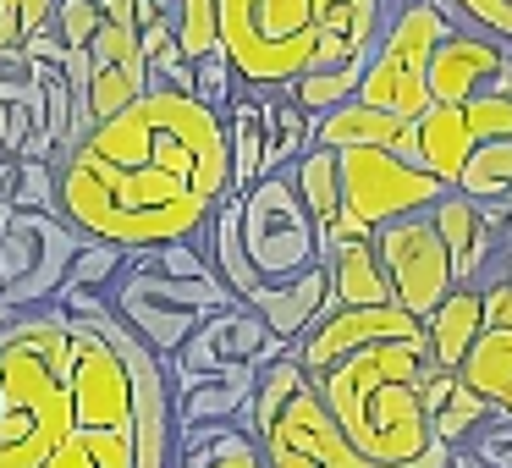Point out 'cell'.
I'll use <instances>...</instances> for the list:
<instances>
[{"mask_svg": "<svg viewBox=\"0 0 512 468\" xmlns=\"http://www.w3.org/2000/svg\"><path fill=\"white\" fill-rule=\"evenodd\" d=\"M56 171V215H67L83 237L116 243L127 254L193 243L210 232L215 210L237 199L226 111L166 83L83 133L56 160Z\"/></svg>", "mask_w": 512, "mask_h": 468, "instance_id": "obj_1", "label": "cell"}, {"mask_svg": "<svg viewBox=\"0 0 512 468\" xmlns=\"http://www.w3.org/2000/svg\"><path fill=\"white\" fill-rule=\"evenodd\" d=\"M430 369V347L424 336H413V342H375L320 375L325 402L364 463H457V446H446L430 424Z\"/></svg>", "mask_w": 512, "mask_h": 468, "instance_id": "obj_2", "label": "cell"}, {"mask_svg": "<svg viewBox=\"0 0 512 468\" xmlns=\"http://www.w3.org/2000/svg\"><path fill=\"white\" fill-rule=\"evenodd\" d=\"M72 331L61 303L0 325V468H45L78 430Z\"/></svg>", "mask_w": 512, "mask_h": 468, "instance_id": "obj_3", "label": "cell"}, {"mask_svg": "<svg viewBox=\"0 0 512 468\" xmlns=\"http://www.w3.org/2000/svg\"><path fill=\"white\" fill-rule=\"evenodd\" d=\"M254 441L265 452V468H375L347 446L320 380L303 369L298 347L270 358L259 369V397H254Z\"/></svg>", "mask_w": 512, "mask_h": 468, "instance_id": "obj_4", "label": "cell"}, {"mask_svg": "<svg viewBox=\"0 0 512 468\" xmlns=\"http://www.w3.org/2000/svg\"><path fill=\"white\" fill-rule=\"evenodd\" d=\"M221 50L248 94H287L320 67V0H221Z\"/></svg>", "mask_w": 512, "mask_h": 468, "instance_id": "obj_5", "label": "cell"}, {"mask_svg": "<svg viewBox=\"0 0 512 468\" xmlns=\"http://www.w3.org/2000/svg\"><path fill=\"white\" fill-rule=\"evenodd\" d=\"M457 28V17L435 0H397L391 6V23L380 34L375 56H369L364 89L358 100L375 105V111L408 116V122H424L430 116V67L435 50L446 45V34Z\"/></svg>", "mask_w": 512, "mask_h": 468, "instance_id": "obj_6", "label": "cell"}, {"mask_svg": "<svg viewBox=\"0 0 512 468\" xmlns=\"http://www.w3.org/2000/svg\"><path fill=\"white\" fill-rule=\"evenodd\" d=\"M232 303H243V298H237V292L226 287L221 276H210V281L160 276V270L144 265L138 254H133L127 276L116 281V292H111L116 320H122L127 331H133L138 342L149 347V353L166 358V364L204 331V320H210V314L232 309Z\"/></svg>", "mask_w": 512, "mask_h": 468, "instance_id": "obj_7", "label": "cell"}, {"mask_svg": "<svg viewBox=\"0 0 512 468\" xmlns=\"http://www.w3.org/2000/svg\"><path fill=\"white\" fill-rule=\"evenodd\" d=\"M89 237L56 210L0 204V309H50L67 287V270Z\"/></svg>", "mask_w": 512, "mask_h": 468, "instance_id": "obj_8", "label": "cell"}, {"mask_svg": "<svg viewBox=\"0 0 512 468\" xmlns=\"http://www.w3.org/2000/svg\"><path fill=\"white\" fill-rule=\"evenodd\" d=\"M243 243L265 287H287V281L309 276L314 265H325L320 226L287 171H270L265 182L243 193Z\"/></svg>", "mask_w": 512, "mask_h": 468, "instance_id": "obj_9", "label": "cell"}, {"mask_svg": "<svg viewBox=\"0 0 512 468\" xmlns=\"http://www.w3.org/2000/svg\"><path fill=\"white\" fill-rule=\"evenodd\" d=\"M446 182L435 177L424 160L391 155V149H342V199L347 221H358L364 232L402 221V215H424L446 199Z\"/></svg>", "mask_w": 512, "mask_h": 468, "instance_id": "obj_10", "label": "cell"}, {"mask_svg": "<svg viewBox=\"0 0 512 468\" xmlns=\"http://www.w3.org/2000/svg\"><path fill=\"white\" fill-rule=\"evenodd\" d=\"M375 248H380V265H386V276H391V298H397L408 314H419V320H430V314L457 292L452 254H446L430 210L380 226Z\"/></svg>", "mask_w": 512, "mask_h": 468, "instance_id": "obj_11", "label": "cell"}, {"mask_svg": "<svg viewBox=\"0 0 512 468\" xmlns=\"http://www.w3.org/2000/svg\"><path fill=\"white\" fill-rule=\"evenodd\" d=\"M419 138H424V166L446 188H457V177H463L479 144L512 138V89H490L468 105H430V116L419 122Z\"/></svg>", "mask_w": 512, "mask_h": 468, "instance_id": "obj_12", "label": "cell"}, {"mask_svg": "<svg viewBox=\"0 0 512 468\" xmlns=\"http://www.w3.org/2000/svg\"><path fill=\"white\" fill-rule=\"evenodd\" d=\"M149 89H155V72L144 61V34L105 17L100 39L89 45V100L78 111V138L94 133L100 122H111V116H122L127 105H138Z\"/></svg>", "mask_w": 512, "mask_h": 468, "instance_id": "obj_13", "label": "cell"}, {"mask_svg": "<svg viewBox=\"0 0 512 468\" xmlns=\"http://www.w3.org/2000/svg\"><path fill=\"white\" fill-rule=\"evenodd\" d=\"M281 353H287V342L270 331L265 314H259L254 303H232V309L210 314L204 331L193 336L177 358H171V380L221 375V369H248V364L265 369L270 358H281Z\"/></svg>", "mask_w": 512, "mask_h": 468, "instance_id": "obj_14", "label": "cell"}, {"mask_svg": "<svg viewBox=\"0 0 512 468\" xmlns=\"http://www.w3.org/2000/svg\"><path fill=\"white\" fill-rule=\"evenodd\" d=\"M435 232H441L446 254H452L457 270V287H485L490 276H501L512 259V232H507V215L485 210V204L463 199V193H446L441 204L430 210Z\"/></svg>", "mask_w": 512, "mask_h": 468, "instance_id": "obj_15", "label": "cell"}, {"mask_svg": "<svg viewBox=\"0 0 512 468\" xmlns=\"http://www.w3.org/2000/svg\"><path fill=\"white\" fill-rule=\"evenodd\" d=\"M413 336H424V320H419V314H408L402 303H375V309H331L298 342V358H303V369L320 380L325 369H336L342 358L364 353V347H375V342H413Z\"/></svg>", "mask_w": 512, "mask_h": 468, "instance_id": "obj_16", "label": "cell"}, {"mask_svg": "<svg viewBox=\"0 0 512 468\" xmlns=\"http://www.w3.org/2000/svg\"><path fill=\"white\" fill-rule=\"evenodd\" d=\"M490 89H512V45L490 39L485 28L457 23L430 67V100L435 105H468Z\"/></svg>", "mask_w": 512, "mask_h": 468, "instance_id": "obj_17", "label": "cell"}, {"mask_svg": "<svg viewBox=\"0 0 512 468\" xmlns=\"http://www.w3.org/2000/svg\"><path fill=\"white\" fill-rule=\"evenodd\" d=\"M254 397H259V369H221V375H193L177 380V430H215V424H254Z\"/></svg>", "mask_w": 512, "mask_h": 468, "instance_id": "obj_18", "label": "cell"}, {"mask_svg": "<svg viewBox=\"0 0 512 468\" xmlns=\"http://www.w3.org/2000/svg\"><path fill=\"white\" fill-rule=\"evenodd\" d=\"M314 144L320 149H391V155H408V160H424V138H419V122L408 116H391V111H375L364 100H347L342 111L320 116L314 122Z\"/></svg>", "mask_w": 512, "mask_h": 468, "instance_id": "obj_19", "label": "cell"}, {"mask_svg": "<svg viewBox=\"0 0 512 468\" xmlns=\"http://www.w3.org/2000/svg\"><path fill=\"white\" fill-rule=\"evenodd\" d=\"M254 309L270 320V331L281 336L287 347H298L303 336L314 331V325L325 320V314L336 309L331 303V270L325 265H314L309 276H298V281H287V287H265L254 298Z\"/></svg>", "mask_w": 512, "mask_h": 468, "instance_id": "obj_20", "label": "cell"}, {"mask_svg": "<svg viewBox=\"0 0 512 468\" xmlns=\"http://www.w3.org/2000/svg\"><path fill=\"white\" fill-rule=\"evenodd\" d=\"M325 270H331V303L336 309H375V303H397L391 298V276L380 265L375 237H353V243L325 248Z\"/></svg>", "mask_w": 512, "mask_h": 468, "instance_id": "obj_21", "label": "cell"}, {"mask_svg": "<svg viewBox=\"0 0 512 468\" xmlns=\"http://www.w3.org/2000/svg\"><path fill=\"white\" fill-rule=\"evenodd\" d=\"M485 336V287H457L441 309L424 320V347H430L435 369H463L474 342Z\"/></svg>", "mask_w": 512, "mask_h": 468, "instance_id": "obj_22", "label": "cell"}, {"mask_svg": "<svg viewBox=\"0 0 512 468\" xmlns=\"http://www.w3.org/2000/svg\"><path fill=\"white\" fill-rule=\"evenodd\" d=\"M496 413H501L496 402L479 397L463 375H452V369H430V424H435V435H441L446 446H468L490 419H496Z\"/></svg>", "mask_w": 512, "mask_h": 468, "instance_id": "obj_23", "label": "cell"}, {"mask_svg": "<svg viewBox=\"0 0 512 468\" xmlns=\"http://www.w3.org/2000/svg\"><path fill=\"white\" fill-rule=\"evenodd\" d=\"M204 243H210V259H215V270H221V281H226V287H232L243 303H254L259 292H265L254 259H248V243H243V199H226L221 210H215Z\"/></svg>", "mask_w": 512, "mask_h": 468, "instance_id": "obj_24", "label": "cell"}, {"mask_svg": "<svg viewBox=\"0 0 512 468\" xmlns=\"http://www.w3.org/2000/svg\"><path fill=\"white\" fill-rule=\"evenodd\" d=\"M287 177H292L298 199L309 204L314 226H320V237H325V232H331V226L347 215V199H342V155H336V149H320V144H314L309 155H303L298 166L287 171Z\"/></svg>", "mask_w": 512, "mask_h": 468, "instance_id": "obj_25", "label": "cell"}, {"mask_svg": "<svg viewBox=\"0 0 512 468\" xmlns=\"http://www.w3.org/2000/svg\"><path fill=\"white\" fill-rule=\"evenodd\" d=\"M314 149V116L292 105V94H265V177L292 171Z\"/></svg>", "mask_w": 512, "mask_h": 468, "instance_id": "obj_26", "label": "cell"}, {"mask_svg": "<svg viewBox=\"0 0 512 468\" xmlns=\"http://www.w3.org/2000/svg\"><path fill=\"white\" fill-rule=\"evenodd\" d=\"M226 127H232V177L243 199L254 182H265V94H243L226 111Z\"/></svg>", "mask_w": 512, "mask_h": 468, "instance_id": "obj_27", "label": "cell"}, {"mask_svg": "<svg viewBox=\"0 0 512 468\" xmlns=\"http://www.w3.org/2000/svg\"><path fill=\"white\" fill-rule=\"evenodd\" d=\"M457 193L485 210H501L512 215V138H496V144H479L474 160L463 166L457 177Z\"/></svg>", "mask_w": 512, "mask_h": 468, "instance_id": "obj_28", "label": "cell"}, {"mask_svg": "<svg viewBox=\"0 0 512 468\" xmlns=\"http://www.w3.org/2000/svg\"><path fill=\"white\" fill-rule=\"evenodd\" d=\"M479 397H490L496 408H507L512 397V325H485V336L474 342L468 364L457 369Z\"/></svg>", "mask_w": 512, "mask_h": 468, "instance_id": "obj_29", "label": "cell"}, {"mask_svg": "<svg viewBox=\"0 0 512 468\" xmlns=\"http://www.w3.org/2000/svg\"><path fill=\"white\" fill-rule=\"evenodd\" d=\"M364 72L369 61H358V67H325V72H303L298 83H292V105H303V111L320 122V116L342 111L347 100H358V89H364Z\"/></svg>", "mask_w": 512, "mask_h": 468, "instance_id": "obj_30", "label": "cell"}, {"mask_svg": "<svg viewBox=\"0 0 512 468\" xmlns=\"http://www.w3.org/2000/svg\"><path fill=\"white\" fill-rule=\"evenodd\" d=\"M127 265H133V254H127V248L94 243V237H89V243L78 248V259H72L61 298H67V292H116V281L127 276ZM61 298H56V303H61Z\"/></svg>", "mask_w": 512, "mask_h": 468, "instance_id": "obj_31", "label": "cell"}, {"mask_svg": "<svg viewBox=\"0 0 512 468\" xmlns=\"http://www.w3.org/2000/svg\"><path fill=\"white\" fill-rule=\"evenodd\" d=\"M56 23V0H0V56H23L28 39Z\"/></svg>", "mask_w": 512, "mask_h": 468, "instance_id": "obj_32", "label": "cell"}, {"mask_svg": "<svg viewBox=\"0 0 512 468\" xmlns=\"http://www.w3.org/2000/svg\"><path fill=\"white\" fill-rule=\"evenodd\" d=\"M56 199H61L56 160H17V182L6 204H17V210H56Z\"/></svg>", "mask_w": 512, "mask_h": 468, "instance_id": "obj_33", "label": "cell"}, {"mask_svg": "<svg viewBox=\"0 0 512 468\" xmlns=\"http://www.w3.org/2000/svg\"><path fill=\"white\" fill-rule=\"evenodd\" d=\"M463 468H512V413H496L468 446H457Z\"/></svg>", "mask_w": 512, "mask_h": 468, "instance_id": "obj_34", "label": "cell"}, {"mask_svg": "<svg viewBox=\"0 0 512 468\" xmlns=\"http://www.w3.org/2000/svg\"><path fill=\"white\" fill-rule=\"evenodd\" d=\"M50 28L61 34L67 50H89L94 39H100V28H105V6L100 0H56V23Z\"/></svg>", "mask_w": 512, "mask_h": 468, "instance_id": "obj_35", "label": "cell"}, {"mask_svg": "<svg viewBox=\"0 0 512 468\" xmlns=\"http://www.w3.org/2000/svg\"><path fill=\"white\" fill-rule=\"evenodd\" d=\"M193 72H199V100L215 105V111H232V105L248 94L243 78H237V67L226 61V50H221V56H210V61H199Z\"/></svg>", "mask_w": 512, "mask_h": 468, "instance_id": "obj_36", "label": "cell"}, {"mask_svg": "<svg viewBox=\"0 0 512 468\" xmlns=\"http://www.w3.org/2000/svg\"><path fill=\"white\" fill-rule=\"evenodd\" d=\"M452 6H457V23L485 28L490 39L512 45V0H452Z\"/></svg>", "mask_w": 512, "mask_h": 468, "instance_id": "obj_37", "label": "cell"}, {"mask_svg": "<svg viewBox=\"0 0 512 468\" xmlns=\"http://www.w3.org/2000/svg\"><path fill=\"white\" fill-rule=\"evenodd\" d=\"M100 6H105V17H111V23L138 28V0H100Z\"/></svg>", "mask_w": 512, "mask_h": 468, "instance_id": "obj_38", "label": "cell"}, {"mask_svg": "<svg viewBox=\"0 0 512 468\" xmlns=\"http://www.w3.org/2000/svg\"><path fill=\"white\" fill-rule=\"evenodd\" d=\"M0 160H17V155H12V144H6V138H0Z\"/></svg>", "mask_w": 512, "mask_h": 468, "instance_id": "obj_39", "label": "cell"}, {"mask_svg": "<svg viewBox=\"0 0 512 468\" xmlns=\"http://www.w3.org/2000/svg\"><path fill=\"white\" fill-rule=\"evenodd\" d=\"M435 6H446V12H452V17H457V6H452V0H435Z\"/></svg>", "mask_w": 512, "mask_h": 468, "instance_id": "obj_40", "label": "cell"}, {"mask_svg": "<svg viewBox=\"0 0 512 468\" xmlns=\"http://www.w3.org/2000/svg\"><path fill=\"white\" fill-rule=\"evenodd\" d=\"M501 413H512V397H507V408H501Z\"/></svg>", "mask_w": 512, "mask_h": 468, "instance_id": "obj_41", "label": "cell"}, {"mask_svg": "<svg viewBox=\"0 0 512 468\" xmlns=\"http://www.w3.org/2000/svg\"><path fill=\"white\" fill-rule=\"evenodd\" d=\"M507 232H512V215H507Z\"/></svg>", "mask_w": 512, "mask_h": 468, "instance_id": "obj_42", "label": "cell"}, {"mask_svg": "<svg viewBox=\"0 0 512 468\" xmlns=\"http://www.w3.org/2000/svg\"><path fill=\"white\" fill-rule=\"evenodd\" d=\"M507 265H512V259H507Z\"/></svg>", "mask_w": 512, "mask_h": 468, "instance_id": "obj_43", "label": "cell"}]
</instances>
